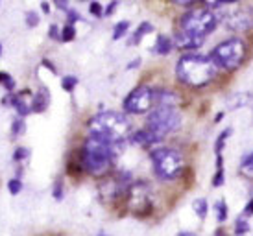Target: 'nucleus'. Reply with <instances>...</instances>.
I'll list each match as a JSON object with an SVG mask.
<instances>
[{
    "instance_id": "1",
    "label": "nucleus",
    "mask_w": 253,
    "mask_h": 236,
    "mask_svg": "<svg viewBox=\"0 0 253 236\" xmlns=\"http://www.w3.org/2000/svg\"><path fill=\"white\" fill-rule=\"evenodd\" d=\"M120 144H111L102 137L89 135L85 139L84 146L80 148V157L84 170L92 177H107L113 168L115 157H117V148Z\"/></svg>"
},
{
    "instance_id": "2",
    "label": "nucleus",
    "mask_w": 253,
    "mask_h": 236,
    "mask_svg": "<svg viewBox=\"0 0 253 236\" xmlns=\"http://www.w3.org/2000/svg\"><path fill=\"white\" fill-rule=\"evenodd\" d=\"M177 81L190 89H204L216 78V67L209 56L190 52L183 54L176 63Z\"/></svg>"
},
{
    "instance_id": "3",
    "label": "nucleus",
    "mask_w": 253,
    "mask_h": 236,
    "mask_svg": "<svg viewBox=\"0 0 253 236\" xmlns=\"http://www.w3.org/2000/svg\"><path fill=\"white\" fill-rule=\"evenodd\" d=\"M91 135L102 137L111 144H122L127 137H131V122L124 113L102 111L87 122Z\"/></svg>"
},
{
    "instance_id": "4",
    "label": "nucleus",
    "mask_w": 253,
    "mask_h": 236,
    "mask_svg": "<svg viewBox=\"0 0 253 236\" xmlns=\"http://www.w3.org/2000/svg\"><path fill=\"white\" fill-rule=\"evenodd\" d=\"M222 21V15L205 6H194L179 17V30L194 37L205 39L211 35Z\"/></svg>"
},
{
    "instance_id": "5",
    "label": "nucleus",
    "mask_w": 253,
    "mask_h": 236,
    "mask_svg": "<svg viewBox=\"0 0 253 236\" xmlns=\"http://www.w3.org/2000/svg\"><path fill=\"white\" fill-rule=\"evenodd\" d=\"M150 160H152V170L161 181H174L183 174L185 170V159L181 152L176 148L157 146L150 152Z\"/></svg>"
},
{
    "instance_id": "6",
    "label": "nucleus",
    "mask_w": 253,
    "mask_h": 236,
    "mask_svg": "<svg viewBox=\"0 0 253 236\" xmlns=\"http://www.w3.org/2000/svg\"><path fill=\"white\" fill-rule=\"evenodd\" d=\"M246 54V41L240 39V37H229V39H224L222 42H218L216 46L211 50L209 57H211V61L214 63L216 69L233 72V70H237L244 63Z\"/></svg>"
},
{
    "instance_id": "7",
    "label": "nucleus",
    "mask_w": 253,
    "mask_h": 236,
    "mask_svg": "<svg viewBox=\"0 0 253 236\" xmlns=\"http://www.w3.org/2000/svg\"><path fill=\"white\" fill-rule=\"evenodd\" d=\"M183 117L174 107H154L146 120V129L152 131L155 137L165 139L167 135L177 131L181 127Z\"/></svg>"
},
{
    "instance_id": "8",
    "label": "nucleus",
    "mask_w": 253,
    "mask_h": 236,
    "mask_svg": "<svg viewBox=\"0 0 253 236\" xmlns=\"http://www.w3.org/2000/svg\"><path fill=\"white\" fill-rule=\"evenodd\" d=\"M126 207L135 218H148L154 212V190L146 181H133L126 196Z\"/></svg>"
},
{
    "instance_id": "9",
    "label": "nucleus",
    "mask_w": 253,
    "mask_h": 236,
    "mask_svg": "<svg viewBox=\"0 0 253 236\" xmlns=\"http://www.w3.org/2000/svg\"><path fill=\"white\" fill-rule=\"evenodd\" d=\"M133 185L131 181V174L129 172H117L113 175H107L100 181L98 185V197L100 201L104 203H119L126 201V196L129 187Z\"/></svg>"
},
{
    "instance_id": "10",
    "label": "nucleus",
    "mask_w": 253,
    "mask_h": 236,
    "mask_svg": "<svg viewBox=\"0 0 253 236\" xmlns=\"http://www.w3.org/2000/svg\"><path fill=\"white\" fill-rule=\"evenodd\" d=\"M155 105L154 102V89L148 85H139L135 87L122 102V107L127 115H142L148 113Z\"/></svg>"
},
{
    "instance_id": "11",
    "label": "nucleus",
    "mask_w": 253,
    "mask_h": 236,
    "mask_svg": "<svg viewBox=\"0 0 253 236\" xmlns=\"http://www.w3.org/2000/svg\"><path fill=\"white\" fill-rule=\"evenodd\" d=\"M224 24L231 32H252L253 30V6L252 4H233L227 7Z\"/></svg>"
},
{
    "instance_id": "12",
    "label": "nucleus",
    "mask_w": 253,
    "mask_h": 236,
    "mask_svg": "<svg viewBox=\"0 0 253 236\" xmlns=\"http://www.w3.org/2000/svg\"><path fill=\"white\" fill-rule=\"evenodd\" d=\"M9 102H11V105H13L15 109H17V113H19V117H26V115H30L32 111V102H34V94H32V90L30 89H24L21 90L19 94H9Z\"/></svg>"
},
{
    "instance_id": "13",
    "label": "nucleus",
    "mask_w": 253,
    "mask_h": 236,
    "mask_svg": "<svg viewBox=\"0 0 253 236\" xmlns=\"http://www.w3.org/2000/svg\"><path fill=\"white\" fill-rule=\"evenodd\" d=\"M204 41L205 39H202V37H194V35L185 34L181 30L176 32V35H174V44H176V48L185 50L187 54L202 48V46H204Z\"/></svg>"
},
{
    "instance_id": "14",
    "label": "nucleus",
    "mask_w": 253,
    "mask_h": 236,
    "mask_svg": "<svg viewBox=\"0 0 253 236\" xmlns=\"http://www.w3.org/2000/svg\"><path fill=\"white\" fill-rule=\"evenodd\" d=\"M154 102L155 107H174V109H177V105L181 104V96L172 89H154Z\"/></svg>"
},
{
    "instance_id": "15",
    "label": "nucleus",
    "mask_w": 253,
    "mask_h": 236,
    "mask_svg": "<svg viewBox=\"0 0 253 236\" xmlns=\"http://www.w3.org/2000/svg\"><path fill=\"white\" fill-rule=\"evenodd\" d=\"M131 140H133L137 146L144 148V150H154V148H157V144L161 142L163 139H159V137H155L152 131H148L146 127L144 129H139V131L131 133Z\"/></svg>"
},
{
    "instance_id": "16",
    "label": "nucleus",
    "mask_w": 253,
    "mask_h": 236,
    "mask_svg": "<svg viewBox=\"0 0 253 236\" xmlns=\"http://www.w3.org/2000/svg\"><path fill=\"white\" fill-rule=\"evenodd\" d=\"M252 100H253V92L239 90V92H233V94L227 96L225 105H227V111H237L240 107H246V105L252 104Z\"/></svg>"
},
{
    "instance_id": "17",
    "label": "nucleus",
    "mask_w": 253,
    "mask_h": 236,
    "mask_svg": "<svg viewBox=\"0 0 253 236\" xmlns=\"http://www.w3.org/2000/svg\"><path fill=\"white\" fill-rule=\"evenodd\" d=\"M174 48H176V44H174V37H170V35H167V34L157 35V39H155V46H154L155 54H159V56H169Z\"/></svg>"
},
{
    "instance_id": "18",
    "label": "nucleus",
    "mask_w": 253,
    "mask_h": 236,
    "mask_svg": "<svg viewBox=\"0 0 253 236\" xmlns=\"http://www.w3.org/2000/svg\"><path fill=\"white\" fill-rule=\"evenodd\" d=\"M50 105V94L48 90L42 87L39 92L34 94V102H32V111L34 113H42L46 111V107Z\"/></svg>"
},
{
    "instance_id": "19",
    "label": "nucleus",
    "mask_w": 253,
    "mask_h": 236,
    "mask_svg": "<svg viewBox=\"0 0 253 236\" xmlns=\"http://www.w3.org/2000/svg\"><path fill=\"white\" fill-rule=\"evenodd\" d=\"M84 164H82V157H80V150H78L74 155L69 157L67 160V174L71 175V177H80V175L84 174Z\"/></svg>"
},
{
    "instance_id": "20",
    "label": "nucleus",
    "mask_w": 253,
    "mask_h": 236,
    "mask_svg": "<svg viewBox=\"0 0 253 236\" xmlns=\"http://www.w3.org/2000/svg\"><path fill=\"white\" fill-rule=\"evenodd\" d=\"M231 135H233V127H225V129H222V131L218 133L216 140H214V153H216V155H222L225 144H227V140L231 139Z\"/></svg>"
},
{
    "instance_id": "21",
    "label": "nucleus",
    "mask_w": 253,
    "mask_h": 236,
    "mask_svg": "<svg viewBox=\"0 0 253 236\" xmlns=\"http://www.w3.org/2000/svg\"><path fill=\"white\" fill-rule=\"evenodd\" d=\"M192 210H194V214L204 222L207 214H209V201L205 199V197H196L194 201H192Z\"/></svg>"
},
{
    "instance_id": "22",
    "label": "nucleus",
    "mask_w": 253,
    "mask_h": 236,
    "mask_svg": "<svg viewBox=\"0 0 253 236\" xmlns=\"http://www.w3.org/2000/svg\"><path fill=\"white\" fill-rule=\"evenodd\" d=\"M152 32H154V26H152V22H148V21L141 22V24L137 26V30L133 32L131 42H133V44H139V42L142 41V37H144V35H148V34H152Z\"/></svg>"
},
{
    "instance_id": "23",
    "label": "nucleus",
    "mask_w": 253,
    "mask_h": 236,
    "mask_svg": "<svg viewBox=\"0 0 253 236\" xmlns=\"http://www.w3.org/2000/svg\"><path fill=\"white\" fill-rule=\"evenodd\" d=\"M212 210H214V214H216V222L218 223L227 222L229 208H227V201H225V199H218V201L212 205Z\"/></svg>"
},
{
    "instance_id": "24",
    "label": "nucleus",
    "mask_w": 253,
    "mask_h": 236,
    "mask_svg": "<svg viewBox=\"0 0 253 236\" xmlns=\"http://www.w3.org/2000/svg\"><path fill=\"white\" fill-rule=\"evenodd\" d=\"M250 231H252V225H250V222H248L246 218L239 216V218L235 220V227H233V233H235V236H246Z\"/></svg>"
},
{
    "instance_id": "25",
    "label": "nucleus",
    "mask_w": 253,
    "mask_h": 236,
    "mask_svg": "<svg viewBox=\"0 0 253 236\" xmlns=\"http://www.w3.org/2000/svg\"><path fill=\"white\" fill-rule=\"evenodd\" d=\"M127 32H129V21H119L115 24V28H113V39L119 41V39H122Z\"/></svg>"
},
{
    "instance_id": "26",
    "label": "nucleus",
    "mask_w": 253,
    "mask_h": 236,
    "mask_svg": "<svg viewBox=\"0 0 253 236\" xmlns=\"http://www.w3.org/2000/svg\"><path fill=\"white\" fill-rule=\"evenodd\" d=\"M240 170L248 172V174H253V150L240 157Z\"/></svg>"
},
{
    "instance_id": "27",
    "label": "nucleus",
    "mask_w": 253,
    "mask_h": 236,
    "mask_svg": "<svg viewBox=\"0 0 253 236\" xmlns=\"http://www.w3.org/2000/svg\"><path fill=\"white\" fill-rule=\"evenodd\" d=\"M76 39V28H74V24H65L63 28H61V41L63 42H71Z\"/></svg>"
},
{
    "instance_id": "28",
    "label": "nucleus",
    "mask_w": 253,
    "mask_h": 236,
    "mask_svg": "<svg viewBox=\"0 0 253 236\" xmlns=\"http://www.w3.org/2000/svg\"><path fill=\"white\" fill-rule=\"evenodd\" d=\"M224 183H225V170L224 168H216V172L212 174V179H211L212 188H220Z\"/></svg>"
},
{
    "instance_id": "29",
    "label": "nucleus",
    "mask_w": 253,
    "mask_h": 236,
    "mask_svg": "<svg viewBox=\"0 0 253 236\" xmlns=\"http://www.w3.org/2000/svg\"><path fill=\"white\" fill-rule=\"evenodd\" d=\"M76 85H78L76 76H63L61 78V87H63V90H67V92H72V90L76 89Z\"/></svg>"
},
{
    "instance_id": "30",
    "label": "nucleus",
    "mask_w": 253,
    "mask_h": 236,
    "mask_svg": "<svg viewBox=\"0 0 253 236\" xmlns=\"http://www.w3.org/2000/svg\"><path fill=\"white\" fill-rule=\"evenodd\" d=\"M0 85H4L6 87V90L11 94V90H13L15 87V81H13V78L9 76L7 72H0Z\"/></svg>"
},
{
    "instance_id": "31",
    "label": "nucleus",
    "mask_w": 253,
    "mask_h": 236,
    "mask_svg": "<svg viewBox=\"0 0 253 236\" xmlns=\"http://www.w3.org/2000/svg\"><path fill=\"white\" fill-rule=\"evenodd\" d=\"M24 131H26V124H24V120H22L21 117L15 118L13 125H11V133H13V137H19V135H22Z\"/></svg>"
},
{
    "instance_id": "32",
    "label": "nucleus",
    "mask_w": 253,
    "mask_h": 236,
    "mask_svg": "<svg viewBox=\"0 0 253 236\" xmlns=\"http://www.w3.org/2000/svg\"><path fill=\"white\" fill-rule=\"evenodd\" d=\"M7 190H9V192H11L13 196L21 194V190H22V181L19 179V177H15V179H9V181H7Z\"/></svg>"
},
{
    "instance_id": "33",
    "label": "nucleus",
    "mask_w": 253,
    "mask_h": 236,
    "mask_svg": "<svg viewBox=\"0 0 253 236\" xmlns=\"http://www.w3.org/2000/svg\"><path fill=\"white\" fill-rule=\"evenodd\" d=\"M89 13L92 15V17H104V13H106V9L102 7V4L100 2H91L89 4Z\"/></svg>"
},
{
    "instance_id": "34",
    "label": "nucleus",
    "mask_w": 253,
    "mask_h": 236,
    "mask_svg": "<svg viewBox=\"0 0 253 236\" xmlns=\"http://www.w3.org/2000/svg\"><path fill=\"white\" fill-rule=\"evenodd\" d=\"M28 157H30L28 148H17L13 153V160H17V162H22V160H26Z\"/></svg>"
},
{
    "instance_id": "35",
    "label": "nucleus",
    "mask_w": 253,
    "mask_h": 236,
    "mask_svg": "<svg viewBox=\"0 0 253 236\" xmlns=\"http://www.w3.org/2000/svg\"><path fill=\"white\" fill-rule=\"evenodd\" d=\"M39 21H41V19H39V15H37L36 11H28V13H26V24H28L30 28H36L37 24H39Z\"/></svg>"
},
{
    "instance_id": "36",
    "label": "nucleus",
    "mask_w": 253,
    "mask_h": 236,
    "mask_svg": "<svg viewBox=\"0 0 253 236\" xmlns=\"http://www.w3.org/2000/svg\"><path fill=\"white\" fill-rule=\"evenodd\" d=\"M63 194H65V190H63V181L57 179V181H56V185H54V197H56L57 201H61V199H63Z\"/></svg>"
},
{
    "instance_id": "37",
    "label": "nucleus",
    "mask_w": 253,
    "mask_h": 236,
    "mask_svg": "<svg viewBox=\"0 0 253 236\" xmlns=\"http://www.w3.org/2000/svg\"><path fill=\"white\" fill-rule=\"evenodd\" d=\"M48 37L50 39H56V41H61V28H59L57 24H50Z\"/></svg>"
},
{
    "instance_id": "38",
    "label": "nucleus",
    "mask_w": 253,
    "mask_h": 236,
    "mask_svg": "<svg viewBox=\"0 0 253 236\" xmlns=\"http://www.w3.org/2000/svg\"><path fill=\"white\" fill-rule=\"evenodd\" d=\"M244 216H253V197L246 203V207H244Z\"/></svg>"
},
{
    "instance_id": "39",
    "label": "nucleus",
    "mask_w": 253,
    "mask_h": 236,
    "mask_svg": "<svg viewBox=\"0 0 253 236\" xmlns=\"http://www.w3.org/2000/svg\"><path fill=\"white\" fill-rule=\"evenodd\" d=\"M42 65H44V67H46V69H48L52 74H57V69L54 67V65H52V63H50V59H42Z\"/></svg>"
},
{
    "instance_id": "40",
    "label": "nucleus",
    "mask_w": 253,
    "mask_h": 236,
    "mask_svg": "<svg viewBox=\"0 0 253 236\" xmlns=\"http://www.w3.org/2000/svg\"><path fill=\"white\" fill-rule=\"evenodd\" d=\"M117 6H119V2H111V4L106 7V13H104V15H107V17H109V15H111L115 9H117Z\"/></svg>"
},
{
    "instance_id": "41",
    "label": "nucleus",
    "mask_w": 253,
    "mask_h": 236,
    "mask_svg": "<svg viewBox=\"0 0 253 236\" xmlns=\"http://www.w3.org/2000/svg\"><path fill=\"white\" fill-rule=\"evenodd\" d=\"M177 236H198V235H194L192 231H179V233H177Z\"/></svg>"
},
{
    "instance_id": "42",
    "label": "nucleus",
    "mask_w": 253,
    "mask_h": 236,
    "mask_svg": "<svg viewBox=\"0 0 253 236\" xmlns=\"http://www.w3.org/2000/svg\"><path fill=\"white\" fill-rule=\"evenodd\" d=\"M139 65H141V59L137 57V59H133V63H131V65H127V69H135V67H139Z\"/></svg>"
},
{
    "instance_id": "43",
    "label": "nucleus",
    "mask_w": 253,
    "mask_h": 236,
    "mask_svg": "<svg viewBox=\"0 0 253 236\" xmlns=\"http://www.w3.org/2000/svg\"><path fill=\"white\" fill-rule=\"evenodd\" d=\"M222 118H224V113H216V117H214V124H220V122H222Z\"/></svg>"
},
{
    "instance_id": "44",
    "label": "nucleus",
    "mask_w": 253,
    "mask_h": 236,
    "mask_svg": "<svg viewBox=\"0 0 253 236\" xmlns=\"http://www.w3.org/2000/svg\"><path fill=\"white\" fill-rule=\"evenodd\" d=\"M41 9L44 11V13H48V11H50V6L46 4V2H42V4H41Z\"/></svg>"
},
{
    "instance_id": "45",
    "label": "nucleus",
    "mask_w": 253,
    "mask_h": 236,
    "mask_svg": "<svg viewBox=\"0 0 253 236\" xmlns=\"http://www.w3.org/2000/svg\"><path fill=\"white\" fill-rule=\"evenodd\" d=\"M96 236H111V235H107V233H104V231H100V233Z\"/></svg>"
},
{
    "instance_id": "46",
    "label": "nucleus",
    "mask_w": 253,
    "mask_h": 236,
    "mask_svg": "<svg viewBox=\"0 0 253 236\" xmlns=\"http://www.w3.org/2000/svg\"><path fill=\"white\" fill-rule=\"evenodd\" d=\"M0 56H2V44H0Z\"/></svg>"
}]
</instances>
